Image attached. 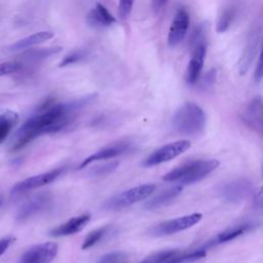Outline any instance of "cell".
<instances>
[{"label":"cell","mask_w":263,"mask_h":263,"mask_svg":"<svg viewBox=\"0 0 263 263\" xmlns=\"http://www.w3.org/2000/svg\"><path fill=\"white\" fill-rule=\"evenodd\" d=\"M219 166L217 159H197L185 162L168 173L162 179L166 182H176L180 185H190L196 183Z\"/></svg>","instance_id":"cell-2"},{"label":"cell","mask_w":263,"mask_h":263,"mask_svg":"<svg viewBox=\"0 0 263 263\" xmlns=\"http://www.w3.org/2000/svg\"><path fill=\"white\" fill-rule=\"evenodd\" d=\"M50 203V196L46 193L38 194L32 199L25 202L18 210L17 219L20 221L27 220L36 214H39L43 210H45Z\"/></svg>","instance_id":"cell-13"},{"label":"cell","mask_w":263,"mask_h":263,"mask_svg":"<svg viewBox=\"0 0 263 263\" xmlns=\"http://www.w3.org/2000/svg\"><path fill=\"white\" fill-rule=\"evenodd\" d=\"M89 100L91 97L67 103H57L52 100L44 102L16 130L11 149L13 151L20 150L44 134L58 133L64 129L75 119L77 112Z\"/></svg>","instance_id":"cell-1"},{"label":"cell","mask_w":263,"mask_h":263,"mask_svg":"<svg viewBox=\"0 0 263 263\" xmlns=\"http://www.w3.org/2000/svg\"><path fill=\"white\" fill-rule=\"evenodd\" d=\"M117 165H118V162L112 161V162L106 163V164H104L102 166H98V167L93 168L91 174L93 176H104V175H107V174L113 172L117 167Z\"/></svg>","instance_id":"cell-32"},{"label":"cell","mask_w":263,"mask_h":263,"mask_svg":"<svg viewBox=\"0 0 263 263\" xmlns=\"http://www.w3.org/2000/svg\"><path fill=\"white\" fill-rule=\"evenodd\" d=\"M22 68V65L17 62H5L0 64V77L6 76L17 72Z\"/></svg>","instance_id":"cell-29"},{"label":"cell","mask_w":263,"mask_h":263,"mask_svg":"<svg viewBox=\"0 0 263 263\" xmlns=\"http://www.w3.org/2000/svg\"><path fill=\"white\" fill-rule=\"evenodd\" d=\"M86 57H87V51L86 50H83V49L74 50V51L68 53L67 55H65L63 58V60L59 64V67L64 68V67L70 66V65L77 64V63L81 62L82 60H84Z\"/></svg>","instance_id":"cell-27"},{"label":"cell","mask_w":263,"mask_h":263,"mask_svg":"<svg viewBox=\"0 0 263 263\" xmlns=\"http://www.w3.org/2000/svg\"><path fill=\"white\" fill-rule=\"evenodd\" d=\"M129 147H130V144L128 142H118V143L108 145V146L96 151L95 153H92L91 155L86 157L84 160H82V162L79 165V168L86 167L87 165H89L90 163H92L97 160H106V159L114 158L118 155L125 153L129 149Z\"/></svg>","instance_id":"cell-12"},{"label":"cell","mask_w":263,"mask_h":263,"mask_svg":"<svg viewBox=\"0 0 263 263\" xmlns=\"http://www.w3.org/2000/svg\"><path fill=\"white\" fill-rule=\"evenodd\" d=\"M179 251L178 250H163L159 252H155L145 259H143L139 263H164L167 259L176 255Z\"/></svg>","instance_id":"cell-26"},{"label":"cell","mask_w":263,"mask_h":263,"mask_svg":"<svg viewBox=\"0 0 263 263\" xmlns=\"http://www.w3.org/2000/svg\"><path fill=\"white\" fill-rule=\"evenodd\" d=\"M12 240H13V238H11V237L0 238V256L5 253V251L8 249V247L10 246Z\"/></svg>","instance_id":"cell-33"},{"label":"cell","mask_w":263,"mask_h":263,"mask_svg":"<svg viewBox=\"0 0 263 263\" xmlns=\"http://www.w3.org/2000/svg\"><path fill=\"white\" fill-rule=\"evenodd\" d=\"M108 230H109V226H102L90 231L82 241V246H81L82 250H87L96 246L98 242H100L104 238V236L108 233Z\"/></svg>","instance_id":"cell-23"},{"label":"cell","mask_w":263,"mask_h":263,"mask_svg":"<svg viewBox=\"0 0 263 263\" xmlns=\"http://www.w3.org/2000/svg\"><path fill=\"white\" fill-rule=\"evenodd\" d=\"M58 254V245L51 241L35 245L21 257L20 263H50Z\"/></svg>","instance_id":"cell-8"},{"label":"cell","mask_w":263,"mask_h":263,"mask_svg":"<svg viewBox=\"0 0 263 263\" xmlns=\"http://www.w3.org/2000/svg\"><path fill=\"white\" fill-rule=\"evenodd\" d=\"M206 256V252L204 249H199L192 251L190 253H177L170 259H167L164 263H191L197 260H200Z\"/></svg>","instance_id":"cell-22"},{"label":"cell","mask_w":263,"mask_h":263,"mask_svg":"<svg viewBox=\"0 0 263 263\" xmlns=\"http://www.w3.org/2000/svg\"><path fill=\"white\" fill-rule=\"evenodd\" d=\"M246 123L263 137V98L255 97L247 106L243 113Z\"/></svg>","instance_id":"cell-10"},{"label":"cell","mask_w":263,"mask_h":263,"mask_svg":"<svg viewBox=\"0 0 263 263\" xmlns=\"http://www.w3.org/2000/svg\"><path fill=\"white\" fill-rule=\"evenodd\" d=\"M64 172L63 167H59V168H54L51 171H48L46 173H42L36 176H32L29 177L18 183H16L12 189H11V193L12 194H21L27 191H31L40 187H43L51 182H53L54 180H57Z\"/></svg>","instance_id":"cell-7"},{"label":"cell","mask_w":263,"mask_h":263,"mask_svg":"<svg viewBox=\"0 0 263 263\" xmlns=\"http://www.w3.org/2000/svg\"><path fill=\"white\" fill-rule=\"evenodd\" d=\"M168 2V0H152L151 1V4H152V7L155 11H158L160 9H162L166 3Z\"/></svg>","instance_id":"cell-35"},{"label":"cell","mask_w":263,"mask_h":263,"mask_svg":"<svg viewBox=\"0 0 263 263\" xmlns=\"http://www.w3.org/2000/svg\"><path fill=\"white\" fill-rule=\"evenodd\" d=\"M155 189H156V186L152 183L142 184V185L133 187L128 190H125L113 196L111 199L107 200L105 203V206L107 209L116 210V209H121V208L132 205L138 201L148 198L150 195H152Z\"/></svg>","instance_id":"cell-4"},{"label":"cell","mask_w":263,"mask_h":263,"mask_svg":"<svg viewBox=\"0 0 263 263\" xmlns=\"http://www.w3.org/2000/svg\"><path fill=\"white\" fill-rule=\"evenodd\" d=\"M97 263H129V260L125 253L115 251L102 256Z\"/></svg>","instance_id":"cell-28"},{"label":"cell","mask_w":263,"mask_h":263,"mask_svg":"<svg viewBox=\"0 0 263 263\" xmlns=\"http://www.w3.org/2000/svg\"><path fill=\"white\" fill-rule=\"evenodd\" d=\"M251 190V184L247 180H235L221 189L222 197L229 202H238L243 199Z\"/></svg>","instance_id":"cell-15"},{"label":"cell","mask_w":263,"mask_h":263,"mask_svg":"<svg viewBox=\"0 0 263 263\" xmlns=\"http://www.w3.org/2000/svg\"><path fill=\"white\" fill-rule=\"evenodd\" d=\"M53 36H54L53 32L40 31V32L34 33L32 35H29L25 38H22V39L17 40L13 44H11L8 47V49H9V51H20V50H23V49H27V48H30L34 45L43 43V42L51 39Z\"/></svg>","instance_id":"cell-18"},{"label":"cell","mask_w":263,"mask_h":263,"mask_svg":"<svg viewBox=\"0 0 263 263\" xmlns=\"http://www.w3.org/2000/svg\"><path fill=\"white\" fill-rule=\"evenodd\" d=\"M190 146L191 144L188 140H179L168 143L152 152L144 160L143 164L144 166H154L170 161L186 152L190 148Z\"/></svg>","instance_id":"cell-6"},{"label":"cell","mask_w":263,"mask_h":263,"mask_svg":"<svg viewBox=\"0 0 263 263\" xmlns=\"http://www.w3.org/2000/svg\"><path fill=\"white\" fill-rule=\"evenodd\" d=\"M205 51V45L203 43L194 46L185 72V79L189 84H195L199 80L203 69Z\"/></svg>","instance_id":"cell-11"},{"label":"cell","mask_w":263,"mask_h":263,"mask_svg":"<svg viewBox=\"0 0 263 263\" xmlns=\"http://www.w3.org/2000/svg\"><path fill=\"white\" fill-rule=\"evenodd\" d=\"M259 47V32L255 30L248 38L247 45L238 61V72L243 75L251 67Z\"/></svg>","instance_id":"cell-16"},{"label":"cell","mask_w":263,"mask_h":263,"mask_svg":"<svg viewBox=\"0 0 263 263\" xmlns=\"http://www.w3.org/2000/svg\"><path fill=\"white\" fill-rule=\"evenodd\" d=\"M190 24L189 13L185 8H179L173 18L171 24L168 34H167V43L171 46H176L180 44L186 37L188 28Z\"/></svg>","instance_id":"cell-9"},{"label":"cell","mask_w":263,"mask_h":263,"mask_svg":"<svg viewBox=\"0 0 263 263\" xmlns=\"http://www.w3.org/2000/svg\"><path fill=\"white\" fill-rule=\"evenodd\" d=\"M134 5V0H119L118 2V15L121 20L128 17Z\"/></svg>","instance_id":"cell-30"},{"label":"cell","mask_w":263,"mask_h":263,"mask_svg":"<svg viewBox=\"0 0 263 263\" xmlns=\"http://www.w3.org/2000/svg\"><path fill=\"white\" fill-rule=\"evenodd\" d=\"M87 23L96 28L110 27L116 23L115 16L101 3H97L95 7L90 9L86 16Z\"/></svg>","instance_id":"cell-17"},{"label":"cell","mask_w":263,"mask_h":263,"mask_svg":"<svg viewBox=\"0 0 263 263\" xmlns=\"http://www.w3.org/2000/svg\"><path fill=\"white\" fill-rule=\"evenodd\" d=\"M89 221H90L89 214H82V215L73 217L69 219L67 222H65L64 224H61L55 228L51 229L50 234L55 237L75 234L77 232H80Z\"/></svg>","instance_id":"cell-14"},{"label":"cell","mask_w":263,"mask_h":263,"mask_svg":"<svg viewBox=\"0 0 263 263\" xmlns=\"http://www.w3.org/2000/svg\"><path fill=\"white\" fill-rule=\"evenodd\" d=\"M252 226L250 224H240V225H235L231 226L221 233H219L216 238H215V243H223L227 241H231L235 239L236 237L242 235L245 232H247Z\"/></svg>","instance_id":"cell-21"},{"label":"cell","mask_w":263,"mask_h":263,"mask_svg":"<svg viewBox=\"0 0 263 263\" xmlns=\"http://www.w3.org/2000/svg\"><path fill=\"white\" fill-rule=\"evenodd\" d=\"M235 17V10L233 8H226L218 17L216 24V31L218 33H225L233 23Z\"/></svg>","instance_id":"cell-24"},{"label":"cell","mask_w":263,"mask_h":263,"mask_svg":"<svg viewBox=\"0 0 263 263\" xmlns=\"http://www.w3.org/2000/svg\"><path fill=\"white\" fill-rule=\"evenodd\" d=\"M1 202H2V200H1V198H0V205H1Z\"/></svg>","instance_id":"cell-36"},{"label":"cell","mask_w":263,"mask_h":263,"mask_svg":"<svg viewBox=\"0 0 263 263\" xmlns=\"http://www.w3.org/2000/svg\"><path fill=\"white\" fill-rule=\"evenodd\" d=\"M62 50V47L60 46H54V47H48V48H40V49H34L31 50L30 52L26 53L24 57L25 60L30 61V62H36L40 60H44L49 58L52 54H55Z\"/></svg>","instance_id":"cell-25"},{"label":"cell","mask_w":263,"mask_h":263,"mask_svg":"<svg viewBox=\"0 0 263 263\" xmlns=\"http://www.w3.org/2000/svg\"><path fill=\"white\" fill-rule=\"evenodd\" d=\"M255 203L258 208L263 210V186L260 187L255 194Z\"/></svg>","instance_id":"cell-34"},{"label":"cell","mask_w":263,"mask_h":263,"mask_svg":"<svg viewBox=\"0 0 263 263\" xmlns=\"http://www.w3.org/2000/svg\"><path fill=\"white\" fill-rule=\"evenodd\" d=\"M206 117L203 110L194 103H185L174 115V127L181 134L196 136L203 132Z\"/></svg>","instance_id":"cell-3"},{"label":"cell","mask_w":263,"mask_h":263,"mask_svg":"<svg viewBox=\"0 0 263 263\" xmlns=\"http://www.w3.org/2000/svg\"><path fill=\"white\" fill-rule=\"evenodd\" d=\"M18 116L14 111L6 110L0 114V143H2L17 123Z\"/></svg>","instance_id":"cell-20"},{"label":"cell","mask_w":263,"mask_h":263,"mask_svg":"<svg viewBox=\"0 0 263 263\" xmlns=\"http://www.w3.org/2000/svg\"><path fill=\"white\" fill-rule=\"evenodd\" d=\"M182 190H183V186L180 184L170 187V188L161 191L157 195L153 196L151 199H149L145 203L144 206L147 210H155V209H159L163 205H166L172 200H174L182 192Z\"/></svg>","instance_id":"cell-19"},{"label":"cell","mask_w":263,"mask_h":263,"mask_svg":"<svg viewBox=\"0 0 263 263\" xmlns=\"http://www.w3.org/2000/svg\"><path fill=\"white\" fill-rule=\"evenodd\" d=\"M254 78L256 81H260L263 78V38L261 40L259 55H258V60H257L255 72H254Z\"/></svg>","instance_id":"cell-31"},{"label":"cell","mask_w":263,"mask_h":263,"mask_svg":"<svg viewBox=\"0 0 263 263\" xmlns=\"http://www.w3.org/2000/svg\"><path fill=\"white\" fill-rule=\"evenodd\" d=\"M201 219H202V214L200 213H193V214L181 216L175 219L163 221L153 226L150 229V233L155 236L175 234L191 228L195 224L199 223Z\"/></svg>","instance_id":"cell-5"}]
</instances>
